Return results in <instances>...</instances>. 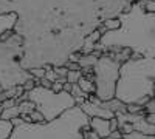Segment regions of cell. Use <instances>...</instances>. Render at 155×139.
Instances as JSON below:
<instances>
[{
	"label": "cell",
	"instance_id": "cell-1",
	"mask_svg": "<svg viewBox=\"0 0 155 139\" xmlns=\"http://www.w3.org/2000/svg\"><path fill=\"white\" fill-rule=\"evenodd\" d=\"M135 0H22L14 33L22 37L25 70L65 67L88 34Z\"/></svg>",
	"mask_w": 155,
	"mask_h": 139
},
{
	"label": "cell",
	"instance_id": "cell-2",
	"mask_svg": "<svg viewBox=\"0 0 155 139\" xmlns=\"http://www.w3.org/2000/svg\"><path fill=\"white\" fill-rule=\"evenodd\" d=\"M120 27L107 30L96 43L101 53H118L129 48L141 57H155V14L143 0L135 2L118 16Z\"/></svg>",
	"mask_w": 155,
	"mask_h": 139
},
{
	"label": "cell",
	"instance_id": "cell-3",
	"mask_svg": "<svg viewBox=\"0 0 155 139\" xmlns=\"http://www.w3.org/2000/svg\"><path fill=\"white\" fill-rule=\"evenodd\" d=\"M90 118L79 105L65 110L48 122H25L14 125L9 139H84Z\"/></svg>",
	"mask_w": 155,
	"mask_h": 139
},
{
	"label": "cell",
	"instance_id": "cell-4",
	"mask_svg": "<svg viewBox=\"0 0 155 139\" xmlns=\"http://www.w3.org/2000/svg\"><path fill=\"white\" fill-rule=\"evenodd\" d=\"M155 87V57H141L132 53V57L120 67L115 97L127 104L143 105L153 97Z\"/></svg>",
	"mask_w": 155,
	"mask_h": 139
},
{
	"label": "cell",
	"instance_id": "cell-5",
	"mask_svg": "<svg viewBox=\"0 0 155 139\" xmlns=\"http://www.w3.org/2000/svg\"><path fill=\"white\" fill-rule=\"evenodd\" d=\"M22 37L11 31L0 37V91L23 85L34 79L30 70L22 67Z\"/></svg>",
	"mask_w": 155,
	"mask_h": 139
},
{
	"label": "cell",
	"instance_id": "cell-6",
	"mask_svg": "<svg viewBox=\"0 0 155 139\" xmlns=\"http://www.w3.org/2000/svg\"><path fill=\"white\" fill-rule=\"evenodd\" d=\"M25 94H27V99L36 105V110L44 115L45 122L53 121L65 110L76 105L74 97L68 91H53L51 88L42 87L39 84L34 85L30 91H25Z\"/></svg>",
	"mask_w": 155,
	"mask_h": 139
},
{
	"label": "cell",
	"instance_id": "cell-7",
	"mask_svg": "<svg viewBox=\"0 0 155 139\" xmlns=\"http://www.w3.org/2000/svg\"><path fill=\"white\" fill-rule=\"evenodd\" d=\"M120 67L121 64L115 60L109 53H102L93 70V82H95V96L101 100H110L115 97L116 82L120 77Z\"/></svg>",
	"mask_w": 155,
	"mask_h": 139
},
{
	"label": "cell",
	"instance_id": "cell-8",
	"mask_svg": "<svg viewBox=\"0 0 155 139\" xmlns=\"http://www.w3.org/2000/svg\"><path fill=\"white\" fill-rule=\"evenodd\" d=\"M88 127L92 128L98 136H101L102 139L107 137V136L112 133V128H110V119L90 118V121H88Z\"/></svg>",
	"mask_w": 155,
	"mask_h": 139
},
{
	"label": "cell",
	"instance_id": "cell-9",
	"mask_svg": "<svg viewBox=\"0 0 155 139\" xmlns=\"http://www.w3.org/2000/svg\"><path fill=\"white\" fill-rule=\"evenodd\" d=\"M16 23H17V14L16 12H5V14H0V37L6 33L14 31Z\"/></svg>",
	"mask_w": 155,
	"mask_h": 139
},
{
	"label": "cell",
	"instance_id": "cell-10",
	"mask_svg": "<svg viewBox=\"0 0 155 139\" xmlns=\"http://www.w3.org/2000/svg\"><path fill=\"white\" fill-rule=\"evenodd\" d=\"M101 31L99 30H95L92 34H88L85 37V40H84V45L81 48V54H88V53H92L95 51V48H96V43L99 42V37H101Z\"/></svg>",
	"mask_w": 155,
	"mask_h": 139
},
{
	"label": "cell",
	"instance_id": "cell-11",
	"mask_svg": "<svg viewBox=\"0 0 155 139\" xmlns=\"http://www.w3.org/2000/svg\"><path fill=\"white\" fill-rule=\"evenodd\" d=\"M22 0H0V14L5 12H16Z\"/></svg>",
	"mask_w": 155,
	"mask_h": 139
},
{
	"label": "cell",
	"instance_id": "cell-12",
	"mask_svg": "<svg viewBox=\"0 0 155 139\" xmlns=\"http://www.w3.org/2000/svg\"><path fill=\"white\" fill-rule=\"evenodd\" d=\"M70 94L74 97V100H76V105H81L84 100L88 97V94L87 93H84L82 91V88L78 85V84H71V90H70Z\"/></svg>",
	"mask_w": 155,
	"mask_h": 139
},
{
	"label": "cell",
	"instance_id": "cell-13",
	"mask_svg": "<svg viewBox=\"0 0 155 139\" xmlns=\"http://www.w3.org/2000/svg\"><path fill=\"white\" fill-rule=\"evenodd\" d=\"M12 128H14V125L11 121L0 119V139H9Z\"/></svg>",
	"mask_w": 155,
	"mask_h": 139
},
{
	"label": "cell",
	"instance_id": "cell-14",
	"mask_svg": "<svg viewBox=\"0 0 155 139\" xmlns=\"http://www.w3.org/2000/svg\"><path fill=\"white\" fill-rule=\"evenodd\" d=\"M78 85L82 88L84 93H87V94H95V82H93V81H90V79L84 77V76H81V79L78 81Z\"/></svg>",
	"mask_w": 155,
	"mask_h": 139
},
{
	"label": "cell",
	"instance_id": "cell-15",
	"mask_svg": "<svg viewBox=\"0 0 155 139\" xmlns=\"http://www.w3.org/2000/svg\"><path fill=\"white\" fill-rule=\"evenodd\" d=\"M20 116V111H19V107L14 105V107H9V108H3L2 113H0V119H6V121H11Z\"/></svg>",
	"mask_w": 155,
	"mask_h": 139
},
{
	"label": "cell",
	"instance_id": "cell-16",
	"mask_svg": "<svg viewBox=\"0 0 155 139\" xmlns=\"http://www.w3.org/2000/svg\"><path fill=\"white\" fill-rule=\"evenodd\" d=\"M17 107H19L20 115H30V113H31L33 110H36V105L31 102V100H28V99L20 100V102L17 104Z\"/></svg>",
	"mask_w": 155,
	"mask_h": 139
},
{
	"label": "cell",
	"instance_id": "cell-17",
	"mask_svg": "<svg viewBox=\"0 0 155 139\" xmlns=\"http://www.w3.org/2000/svg\"><path fill=\"white\" fill-rule=\"evenodd\" d=\"M81 76H82V70H68L65 79L70 84H78V81L81 79Z\"/></svg>",
	"mask_w": 155,
	"mask_h": 139
},
{
	"label": "cell",
	"instance_id": "cell-18",
	"mask_svg": "<svg viewBox=\"0 0 155 139\" xmlns=\"http://www.w3.org/2000/svg\"><path fill=\"white\" fill-rule=\"evenodd\" d=\"M124 139H155V134H143V133H137L132 131L129 134H123Z\"/></svg>",
	"mask_w": 155,
	"mask_h": 139
},
{
	"label": "cell",
	"instance_id": "cell-19",
	"mask_svg": "<svg viewBox=\"0 0 155 139\" xmlns=\"http://www.w3.org/2000/svg\"><path fill=\"white\" fill-rule=\"evenodd\" d=\"M102 25H104V28H106V30H116V28L120 27V20H118V17L107 19V20H106L104 23H102Z\"/></svg>",
	"mask_w": 155,
	"mask_h": 139
},
{
	"label": "cell",
	"instance_id": "cell-20",
	"mask_svg": "<svg viewBox=\"0 0 155 139\" xmlns=\"http://www.w3.org/2000/svg\"><path fill=\"white\" fill-rule=\"evenodd\" d=\"M118 130H120L123 134H129V133L134 131V125H132L130 122H124V124H120V125H118Z\"/></svg>",
	"mask_w": 155,
	"mask_h": 139
},
{
	"label": "cell",
	"instance_id": "cell-21",
	"mask_svg": "<svg viewBox=\"0 0 155 139\" xmlns=\"http://www.w3.org/2000/svg\"><path fill=\"white\" fill-rule=\"evenodd\" d=\"M30 118H31V122H45V118L41 111H37V110H33L30 113Z\"/></svg>",
	"mask_w": 155,
	"mask_h": 139
},
{
	"label": "cell",
	"instance_id": "cell-22",
	"mask_svg": "<svg viewBox=\"0 0 155 139\" xmlns=\"http://www.w3.org/2000/svg\"><path fill=\"white\" fill-rule=\"evenodd\" d=\"M30 71H31V74L34 76V79H42L44 76H45L47 68H33V70H30Z\"/></svg>",
	"mask_w": 155,
	"mask_h": 139
},
{
	"label": "cell",
	"instance_id": "cell-23",
	"mask_svg": "<svg viewBox=\"0 0 155 139\" xmlns=\"http://www.w3.org/2000/svg\"><path fill=\"white\" fill-rule=\"evenodd\" d=\"M144 111L146 113H155V97L149 99L147 102L144 104Z\"/></svg>",
	"mask_w": 155,
	"mask_h": 139
},
{
	"label": "cell",
	"instance_id": "cell-24",
	"mask_svg": "<svg viewBox=\"0 0 155 139\" xmlns=\"http://www.w3.org/2000/svg\"><path fill=\"white\" fill-rule=\"evenodd\" d=\"M84 139H102V137L98 136L92 128H87V130H84Z\"/></svg>",
	"mask_w": 155,
	"mask_h": 139
},
{
	"label": "cell",
	"instance_id": "cell-25",
	"mask_svg": "<svg viewBox=\"0 0 155 139\" xmlns=\"http://www.w3.org/2000/svg\"><path fill=\"white\" fill-rule=\"evenodd\" d=\"M144 5H146V8H147L149 11H152L153 14H155V2H152V0H147V2H144Z\"/></svg>",
	"mask_w": 155,
	"mask_h": 139
},
{
	"label": "cell",
	"instance_id": "cell-26",
	"mask_svg": "<svg viewBox=\"0 0 155 139\" xmlns=\"http://www.w3.org/2000/svg\"><path fill=\"white\" fill-rule=\"evenodd\" d=\"M146 121L155 125V113H146Z\"/></svg>",
	"mask_w": 155,
	"mask_h": 139
},
{
	"label": "cell",
	"instance_id": "cell-27",
	"mask_svg": "<svg viewBox=\"0 0 155 139\" xmlns=\"http://www.w3.org/2000/svg\"><path fill=\"white\" fill-rule=\"evenodd\" d=\"M110 128H112V131L118 130V121H116V118H112L110 119Z\"/></svg>",
	"mask_w": 155,
	"mask_h": 139
},
{
	"label": "cell",
	"instance_id": "cell-28",
	"mask_svg": "<svg viewBox=\"0 0 155 139\" xmlns=\"http://www.w3.org/2000/svg\"><path fill=\"white\" fill-rule=\"evenodd\" d=\"M64 90L70 93V90H71V84H70V82H65V84H64Z\"/></svg>",
	"mask_w": 155,
	"mask_h": 139
},
{
	"label": "cell",
	"instance_id": "cell-29",
	"mask_svg": "<svg viewBox=\"0 0 155 139\" xmlns=\"http://www.w3.org/2000/svg\"><path fill=\"white\" fill-rule=\"evenodd\" d=\"M153 97H155V87H153Z\"/></svg>",
	"mask_w": 155,
	"mask_h": 139
},
{
	"label": "cell",
	"instance_id": "cell-30",
	"mask_svg": "<svg viewBox=\"0 0 155 139\" xmlns=\"http://www.w3.org/2000/svg\"><path fill=\"white\" fill-rule=\"evenodd\" d=\"M152 2H155V0H152Z\"/></svg>",
	"mask_w": 155,
	"mask_h": 139
}]
</instances>
